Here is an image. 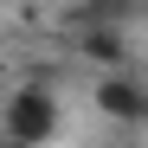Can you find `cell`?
<instances>
[{"label": "cell", "instance_id": "1", "mask_svg": "<svg viewBox=\"0 0 148 148\" xmlns=\"http://www.w3.org/2000/svg\"><path fill=\"white\" fill-rule=\"evenodd\" d=\"M58 135V97L45 84H19L0 103V142L7 148H45Z\"/></svg>", "mask_w": 148, "mask_h": 148}, {"label": "cell", "instance_id": "2", "mask_svg": "<svg viewBox=\"0 0 148 148\" xmlns=\"http://www.w3.org/2000/svg\"><path fill=\"white\" fill-rule=\"evenodd\" d=\"M90 103L103 122H122V129H148V77L135 71H103L90 84Z\"/></svg>", "mask_w": 148, "mask_h": 148}, {"label": "cell", "instance_id": "3", "mask_svg": "<svg viewBox=\"0 0 148 148\" xmlns=\"http://www.w3.org/2000/svg\"><path fill=\"white\" fill-rule=\"evenodd\" d=\"M71 45L97 71H129V26H84V32H71Z\"/></svg>", "mask_w": 148, "mask_h": 148}, {"label": "cell", "instance_id": "4", "mask_svg": "<svg viewBox=\"0 0 148 148\" xmlns=\"http://www.w3.org/2000/svg\"><path fill=\"white\" fill-rule=\"evenodd\" d=\"M135 13H142V0H77L64 13V26L71 32H84V26H129Z\"/></svg>", "mask_w": 148, "mask_h": 148}, {"label": "cell", "instance_id": "5", "mask_svg": "<svg viewBox=\"0 0 148 148\" xmlns=\"http://www.w3.org/2000/svg\"><path fill=\"white\" fill-rule=\"evenodd\" d=\"M0 7H7V0H0Z\"/></svg>", "mask_w": 148, "mask_h": 148}]
</instances>
